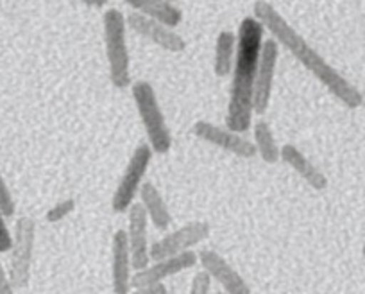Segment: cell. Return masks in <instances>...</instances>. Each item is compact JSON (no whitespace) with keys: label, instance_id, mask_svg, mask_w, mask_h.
Wrapping results in <instances>:
<instances>
[{"label":"cell","instance_id":"obj_5","mask_svg":"<svg viewBox=\"0 0 365 294\" xmlns=\"http://www.w3.org/2000/svg\"><path fill=\"white\" fill-rule=\"evenodd\" d=\"M34 244H36V223L33 217H19L13 232V246L9 250V282L13 289L24 290L31 283V273H33Z\"/></svg>","mask_w":365,"mask_h":294},{"label":"cell","instance_id":"obj_26","mask_svg":"<svg viewBox=\"0 0 365 294\" xmlns=\"http://www.w3.org/2000/svg\"><path fill=\"white\" fill-rule=\"evenodd\" d=\"M84 6H90V8H103L108 4V0H79Z\"/></svg>","mask_w":365,"mask_h":294},{"label":"cell","instance_id":"obj_27","mask_svg":"<svg viewBox=\"0 0 365 294\" xmlns=\"http://www.w3.org/2000/svg\"><path fill=\"white\" fill-rule=\"evenodd\" d=\"M361 255H364V257H365V244H364V246H361Z\"/></svg>","mask_w":365,"mask_h":294},{"label":"cell","instance_id":"obj_22","mask_svg":"<svg viewBox=\"0 0 365 294\" xmlns=\"http://www.w3.org/2000/svg\"><path fill=\"white\" fill-rule=\"evenodd\" d=\"M212 290V275H210L206 269L195 273L194 278H192L190 293L192 294H208Z\"/></svg>","mask_w":365,"mask_h":294},{"label":"cell","instance_id":"obj_28","mask_svg":"<svg viewBox=\"0 0 365 294\" xmlns=\"http://www.w3.org/2000/svg\"><path fill=\"white\" fill-rule=\"evenodd\" d=\"M364 106H365V101H364Z\"/></svg>","mask_w":365,"mask_h":294},{"label":"cell","instance_id":"obj_18","mask_svg":"<svg viewBox=\"0 0 365 294\" xmlns=\"http://www.w3.org/2000/svg\"><path fill=\"white\" fill-rule=\"evenodd\" d=\"M235 54H237V33L220 31L215 41V56H213V72L217 78H226L233 70Z\"/></svg>","mask_w":365,"mask_h":294},{"label":"cell","instance_id":"obj_17","mask_svg":"<svg viewBox=\"0 0 365 294\" xmlns=\"http://www.w3.org/2000/svg\"><path fill=\"white\" fill-rule=\"evenodd\" d=\"M124 2L133 11L170 27H178L182 22V11L172 0H124Z\"/></svg>","mask_w":365,"mask_h":294},{"label":"cell","instance_id":"obj_23","mask_svg":"<svg viewBox=\"0 0 365 294\" xmlns=\"http://www.w3.org/2000/svg\"><path fill=\"white\" fill-rule=\"evenodd\" d=\"M13 246V233L9 232L8 225L4 220V213L0 212V253H6V251L11 250Z\"/></svg>","mask_w":365,"mask_h":294},{"label":"cell","instance_id":"obj_10","mask_svg":"<svg viewBox=\"0 0 365 294\" xmlns=\"http://www.w3.org/2000/svg\"><path fill=\"white\" fill-rule=\"evenodd\" d=\"M279 61V45L278 41L270 38L263 40L262 52H259L258 72L255 81V115H265L272 99L274 79H276V69Z\"/></svg>","mask_w":365,"mask_h":294},{"label":"cell","instance_id":"obj_3","mask_svg":"<svg viewBox=\"0 0 365 294\" xmlns=\"http://www.w3.org/2000/svg\"><path fill=\"white\" fill-rule=\"evenodd\" d=\"M104 51H106L108 76L115 88L131 86V61L128 49V22L120 9H108L103 15Z\"/></svg>","mask_w":365,"mask_h":294},{"label":"cell","instance_id":"obj_24","mask_svg":"<svg viewBox=\"0 0 365 294\" xmlns=\"http://www.w3.org/2000/svg\"><path fill=\"white\" fill-rule=\"evenodd\" d=\"M138 294H167L168 289L167 285H165L163 282H154V283H149V285L145 287H138V289H135Z\"/></svg>","mask_w":365,"mask_h":294},{"label":"cell","instance_id":"obj_7","mask_svg":"<svg viewBox=\"0 0 365 294\" xmlns=\"http://www.w3.org/2000/svg\"><path fill=\"white\" fill-rule=\"evenodd\" d=\"M210 235H212V226L208 223H205V220L188 223V225L174 230L168 235L161 237L160 240L150 244V260L185 253L197 244L205 243Z\"/></svg>","mask_w":365,"mask_h":294},{"label":"cell","instance_id":"obj_11","mask_svg":"<svg viewBox=\"0 0 365 294\" xmlns=\"http://www.w3.org/2000/svg\"><path fill=\"white\" fill-rule=\"evenodd\" d=\"M197 260H199L197 255H195L192 250L179 255H172V257L158 258V260H154V264H149L143 269L135 271V275H133V280H131L133 289L145 287L154 282H163V280L170 278V276L179 275V273L187 271V269H192L195 264H197Z\"/></svg>","mask_w":365,"mask_h":294},{"label":"cell","instance_id":"obj_25","mask_svg":"<svg viewBox=\"0 0 365 294\" xmlns=\"http://www.w3.org/2000/svg\"><path fill=\"white\" fill-rule=\"evenodd\" d=\"M11 293H15V289H13L11 282H9L8 271H6L4 265H2V260H0V294H11Z\"/></svg>","mask_w":365,"mask_h":294},{"label":"cell","instance_id":"obj_2","mask_svg":"<svg viewBox=\"0 0 365 294\" xmlns=\"http://www.w3.org/2000/svg\"><path fill=\"white\" fill-rule=\"evenodd\" d=\"M265 27L252 16H245L237 31V54L231 70V92L226 111V126L237 133L252 128L255 115V81Z\"/></svg>","mask_w":365,"mask_h":294},{"label":"cell","instance_id":"obj_1","mask_svg":"<svg viewBox=\"0 0 365 294\" xmlns=\"http://www.w3.org/2000/svg\"><path fill=\"white\" fill-rule=\"evenodd\" d=\"M252 13L263 24L265 31H269L270 36L278 41L279 47L289 51L290 56L297 59L344 106L354 110V108H360L364 104V97H361L360 90L351 85L335 66L329 65L326 58H322L270 2L256 0Z\"/></svg>","mask_w":365,"mask_h":294},{"label":"cell","instance_id":"obj_16","mask_svg":"<svg viewBox=\"0 0 365 294\" xmlns=\"http://www.w3.org/2000/svg\"><path fill=\"white\" fill-rule=\"evenodd\" d=\"M140 205L145 210L149 223L158 230H167L172 223L170 210L156 185L143 181L140 187Z\"/></svg>","mask_w":365,"mask_h":294},{"label":"cell","instance_id":"obj_14","mask_svg":"<svg viewBox=\"0 0 365 294\" xmlns=\"http://www.w3.org/2000/svg\"><path fill=\"white\" fill-rule=\"evenodd\" d=\"M133 260L128 232L117 230L111 240V290L115 294H129L133 290Z\"/></svg>","mask_w":365,"mask_h":294},{"label":"cell","instance_id":"obj_4","mask_svg":"<svg viewBox=\"0 0 365 294\" xmlns=\"http://www.w3.org/2000/svg\"><path fill=\"white\" fill-rule=\"evenodd\" d=\"M131 96L154 155H167L172 149V133L160 106L154 86L149 81L131 83Z\"/></svg>","mask_w":365,"mask_h":294},{"label":"cell","instance_id":"obj_6","mask_svg":"<svg viewBox=\"0 0 365 294\" xmlns=\"http://www.w3.org/2000/svg\"><path fill=\"white\" fill-rule=\"evenodd\" d=\"M153 156L154 151L150 149L149 143H138L135 147V151H133L131 158L124 169V174H122L120 181L115 188L113 198H111V208L115 213H125L129 206L135 203Z\"/></svg>","mask_w":365,"mask_h":294},{"label":"cell","instance_id":"obj_8","mask_svg":"<svg viewBox=\"0 0 365 294\" xmlns=\"http://www.w3.org/2000/svg\"><path fill=\"white\" fill-rule=\"evenodd\" d=\"M192 133L202 142L219 147L222 151L231 153L238 158H252L256 155L255 142L244 138L240 133L233 131L227 126L224 128V126L212 124L208 121H197L192 126Z\"/></svg>","mask_w":365,"mask_h":294},{"label":"cell","instance_id":"obj_15","mask_svg":"<svg viewBox=\"0 0 365 294\" xmlns=\"http://www.w3.org/2000/svg\"><path fill=\"white\" fill-rule=\"evenodd\" d=\"M282 160L297 176L303 178L314 191H324L328 187L326 174L303 151H299L294 143H285L282 147Z\"/></svg>","mask_w":365,"mask_h":294},{"label":"cell","instance_id":"obj_20","mask_svg":"<svg viewBox=\"0 0 365 294\" xmlns=\"http://www.w3.org/2000/svg\"><path fill=\"white\" fill-rule=\"evenodd\" d=\"M76 199L73 198H68V199H61L59 203H56L52 208L47 210V213H45V220L47 223H51V225H54V223H59V220L66 219V217L70 216V213L76 212Z\"/></svg>","mask_w":365,"mask_h":294},{"label":"cell","instance_id":"obj_21","mask_svg":"<svg viewBox=\"0 0 365 294\" xmlns=\"http://www.w3.org/2000/svg\"><path fill=\"white\" fill-rule=\"evenodd\" d=\"M0 212L4 213V217L15 216L16 212V203L15 199H13L11 191H9L2 173H0Z\"/></svg>","mask_w":365,"mask_h":294},{"label":"cell","instance_id":"obj_12","mask_svg":"<svg viewBox=\"0 0 365 294\" xmlns=\"http://www.w3.org/2000/svg\"><path fill=\"white\" fill-rule=\"evenodd\" d=\"M128 240L131 250L133 269L138 271L150 264V243H149V217L140 203H133L128 210Z\"/></svg>","mask_w":365,"mask_h":294},{"label":"cell","instance_id":"obj_9","mask_svg":"<svg viewBox=\"0 0 365 294\" xmlns=\"http://www.w3.org/2000/svg\"><path fill=\"white\" fill-rule=\"evenodd\" d=\"M125 22L128 27L136 33L138 36L145 38L147 41H150L156 47L163 49V51L172 52V54H179L187 49V41L174 27L167 26L163 22H158V20L149 19V16H143L140 13L133 11L125 16Z\"/></svg>","mask_w":365,"mask_h":294},{"label":"cell","instance_id":"obj_19","mask_svg":"<svg viewBox=\"0 0 365 294\" xmlns=\"http://www.w3.org/2000/svg\"><path fill=\"white\" fill-rule=\"evenodd\" d=\"M255 147L259 158L265 163H278L282 160V146L274 136L269 122L258 121L255 124Z\"/></svg>","mask_w":365,"mask_h":294},{"label":"cell","instance_id":"obj_13","mask_svg":"<svg viewBox=\"0 0 365 294\" xmlns=\"http://www.w3.org/2000/svg\"><path fill=\"white\" fill-rule=\"evenodd\" d=\"M199 264L202 269L212 275V278L222 287L224 293L227 294H251V287L245 282L244 276L226 260L220 253L213 250H202L197 255Z\"/></svg>","mask_w":365,"mask_h":294}]
</instances>
